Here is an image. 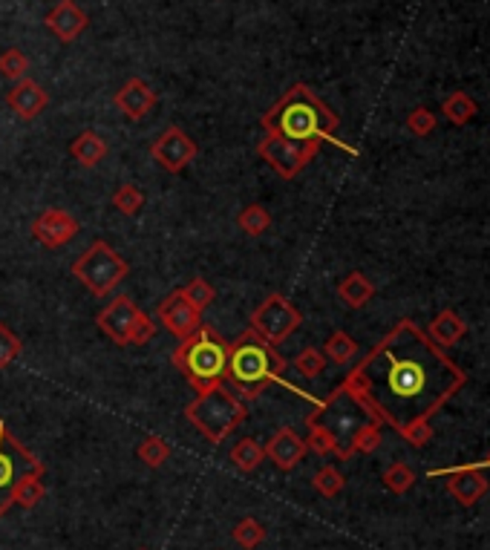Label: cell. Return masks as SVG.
Returning <instances> with one entry per match:
<instances>
[{
	"instance_id": "cell-26",
	"label": "cell",
	"mask_w": 490,
	"mask_h": 550,
	"mask_svg": "<svg viewBox=\"0 0 490 550\" xmlns=\"http://www.w3.org/2000/svg\"><path fill=\"white\" fill-rule=\"evenodd\" d=\"M236 225H240V231L248 233V237H263V233L272 228V213L263 205H245L236 213Z\"/></svg>"
},
{
	"instance_id": "cell-1",
	"label": "cell",
	"mask_w": 490,
	"mask_h": 550,
	"mask_svg": "<svg viewBox=\"0 0 490 550\" xmlns=\"http://www.w3.org/2000/svg\"><path fill=\"white\" fill-rule=\"evenodd\" d=\"M467 372L404 318L343 378V389L372 421L387 423L409 447H427L433 415L465 389Z\"/></svg>"
},
{
	"instance_id": "cell-27",
	"label": "cell",
	"mask_w": 490,
	"mask_h": 550,
	"mask_svg": "<svg viewBox=\"0 0 490 550\" xmlns=\"http://www.w3.org/2000/svg\"><path fill=\"white\" fill-rule=\"evenodd\" d=\"M384 487L389 493L395 496H404L413 490V484H416V473H413V467L404 464V461H392L387 469H384Z\"/></svg>"
},
{
	"instance_id": "cell-16",
	"label": "cell",
	"mask_w": 490,
	"mask_h": 550,
	"mask_svg": "<svg viewBox=\"0 0 490 550\" xmlns=\"http://www.w3.org/2000/svg\"><path fill=\"white\" fill-rule=\"evenodd\" d=\"M139 306L130 300L128 294H119L113 303H110L101 314H99V328L101 332L119 343V346H128V337H130V328H133V320L139 318Z\"/></svg>"
},
{
	"instance_id": "cell-6",
	"label": "cell",
	"mask_w": 490,
	"mask_h": 550,
	"mask_svg": "<svg viewBox=\"0 0 490 550\" xmlns=\"http://www.w3.org/2000/svg\"><path fill=\"white\" fill-rule=\"evenodd\" d=\"M245 415L248 412H245L243 401L236 398L226 384L199 392L197 401L187 403V410H185V418L191 421L205 441H211L214 447L223 444L226 438L245 421Z\"/></svg>"
},
{
	"instance_id": "cell-14",
	"label": "cell",
	"mask_w": 490,
	"mask_h": 550,
	"mask_svg": "<svg viewBox=\"0 0 490 550\" xmlns=\"http://www.w3.org/2000/svg\"><path fill=\"white\" fill-rule=\"evenodd\" d=\"M78 233V219L70 211L61 208H50L43 211L35 223H33V237L35 242H41L43 248H61L67 245Z\"/></svg>"
},
{
	"instance_id": "cell-12",
	"label": "cell",
	"mask_w": 490,
	"mask_h": 550,
	"mask_svg": "<svg viewBox=\"0 0 490 550\" xmlns=\"http://www.w3.org/2000/svg\"><path fill=\"white\" fill-rule=\"evenodd\" d=\"M156 320H159L170 335L185 340L202 326V311L187 300L182 289H177V291H170L159 306H156Z\"/></svg>"
},
{
	"instance_id": "cell-29",
	"label": "cell",
	"mask_w": 490,
	"mask_h": 550,
	"mask_svg": "<svg viewBox=\"0 0 490 550\" xmlns=\"http://www.w3.org/2000/svg\"><path fill=\"white\" fill-rule=\"evenodd\" d=\"M312 484H314V490H318L323 498H335V496H341V490H343L346 479H343V473H341L338 467L326 464V467H321V469H318V473H314Z\"/></svg>"
},
{
	"instance_id": "cell-10",
	"label": "cell",
	"mask_w": 490,
	"mask_h": 550,
	"mask_svg": "<svg viewBox=\"0 0 490 550\" xmlns=\"http://www.w3.org/2000/svg\"><path fill=\"white\" fill-rule=\"evenodd\" d=\"M300 323H303L300 311L283 294H268L265 300L255 308V314H251V328L274 346H280L286 337H292L300 328Z\"/></svg>"
},
{
	"instance_id": "cell-5",
	"label": "cell",
	"mask_w": 490,
	"mask_h": 550,
	"mask_svg": "<svg viewBox=\"0 0 490 550\" xmlns=\"http://www.w3.org/2000/svg\"><path fill=\"white\" fill-rule=\"evenodd\" d=\"M367 421L372 418L363 412V406L343 386H338L329 398L314 401V410L306 415V427H321L323 432H329L331 444H335V455L341 461H350L352 438Z\"/></svg>"
},
{
	"instance_id": "cell-28",
	"label": "cell",
	"mask_w": 490,
	"mask_h": 550,
	"mask_svg": "<svg viewBox=\"0 0 490 550\" xmlns=\"http://www.w3.org/2000/svg\"><path fill=\"white\" fill-rule=\"evenodd\" d=\"M231 536H234V542L240 545V547L255 550L257 545L265 542V527L257 522V518L245 516V518H240V522H236V527L231 530Z\"/></svg>"
},
{
	"instance_id": "cell-33",
	"label": "cell",
	"mask_w": 490,
	"mask_h": 550,
	"mask_svg": "<svg viewBox=\"0 0 490 550\" xmlns=\"http://www.w3.org/2000/svg\"><path fill=\"white\" fill-rule=\"evenodd\" d=\"M292 366L297 369V375H303V378L314 381V378H321V372L326 369V357H323L321 349H303L292 360Z\"/></svg>"
},
{
	"instance_id": "cell-30",
	"label": "cell",
	"mask_w": 490,
	"mask_h": 550,
	"mask_svg": "<svg viewBox=\"0 0 490 550\" xmlns=\"http://www.w3.org/2000/svg\"><path fill=\"white\" fill-rule=\"evenodd\" d=\"M381 427H384V423H378V421H367V423H363V427H360V430L355 432V438H352V455H355V452L370 455V452H375L378 447H381V441H384Z\"/></svg>"
},
{
	"instance_id": "cell-38",
	"label": "cell",
	"mask_w": 490,
	"mask_h": 550,
	"mask_svg": "<svg viewBox=\"0 0 490 550\" xmlns=\"http://www.w3.org/2000/svg\"><path fill=\"white\" fill-rule=\"evenodd\" d=\"M21 355V340L9 326L0 323V369H6L14 357Z\"/></svg>"
},
{
	"instance_id": "cell-20",
	"label": "cell",
	"mask_w": 490,
	"mask_h": 550,
	"mask_svg": "<svg viewBox=\"0 0 490 550\" xmlns=\"http://www.w3.org/2000/svg\"><path fill=\"white\" fill-rule=\"evenodd\" d=\"M467 335V323L462 314H456L453 308H445L436 314V320L430 323V332H427V337H430L438 349H447V346H456L458 340H462Z\"/></svg>"
},
{
	"instance_id": "cell-32",
	"label": "cell",
	"mask_w": 490,
	"mask_h": 550,
	"mask_svg": "<svg viewBox=\"0 0 490 550\" xmlns=\"http://www.w3.org/2000/svg\"><path fill=\"white\" fill-rule=\"evenodd\" d=\"M26 70H29V58L21 50H6L0 55V78H6V81H12V84L24 81Z\"/></svg>"
},
{
	"instance_id": "cell-23",
	"label": "cell",
	"mask_w": 490,
	"mask_h": 550,
	"mask_svg": "<svg viewBox=\"0 0 490 550\" xmlns=\"http://www.w3.org/2000/svg\"><path fill=\"white\" fill-rule=\"evenodd\" d=\"M476 113H479V104L462 90L450 92V96L441 101V116H445L453 128H465V124H470L473 119H476Z\"/></svg>"
},
{
	"instance_id": "cell-18",
	"label": "cell",
	"mask_w": 490,
	"mask_h": 550,
	"mask_svg": "<svg viewBox=\"0 0 490 550\" xmlns=\"http://www.w3.org/2000/svg\"><path fill=\"white\" fill-rule=\"evenodd\" d=\"M46 29H50V33L58 38V41H64V43H72L78 35L84 33L87 29V14L78 9L72 0H61V4L46 14Z\"/></svg>"
},
{
	"instance_id": "cell-21",
	"label": "cell",
	"mask_w": 490,
	"mask_h": 550,
	"mask_svg": "<svg viewBox=\"0 0 490 550\" xmlns=\"http://www.w3.org/2000/svg\"><path fill=\"white\" fill-rule=\"evenodd\" d=\"M70 153H72V159L78 165H84V167H96L107 159V141L96 133V130H84V133H78L72 138V145H70Z\"/></svg>"
},
{
	"instance_id": "cell-22",
	"label": "cell",
	"mask_w": 490,
	"mask_h": 550,
	"mask_svg": "<svg viewBox=\"0 0 490 550\" xmlns=\"http://www.w3.org/2000/svg\"><path fill=\"white\" fill-rule=\"evenodd\" d=\"M338 297L350 308H363L375 297V286H372V280L367 274L352 271V274H346L338 282Z\"/></svg>"
},
{
	"instance_id": "cell-39",
	"label": "cell",
	"mask_w": 490,
	"mask_h": 550,
	"mask_svg": "<svg viewBox=\"0 0 490 550\" xmlns=\"http://www.w3.org/2000/svg\"><path fill=\"white\" fill-rule=\"evenodd\" d=\"M156 337V323L153 318H148L145 311H139V318L133 320V328H130V337H128V346H145Z\"/></svg>"
},
{
	"instance_id": "cell-34",
	"label": "cell",
	"mask_w": 490,
	"mask_h": 550,
	"mask_svg": "<svg viewBox=\"0 0 490 550\" xmlns=\"http://www.w3.org/2000/svg\"><path fill=\"white\" fill-rule=\"evenodd\" d=\"M113 208H119L124 216H136L145 208V194H141L136 185H121L113 194Z\"/></svg>"
},
{
	"instance_id": "cell-13",
	"label": "cell",
	"mask_w": 490,
	"mask_h": 550,
	"mask_svg": "<svg viewBox=\"0 0 490 550\" xmlns=\"http://www.w3.org/2000/svg\"><path fill=\"white\" fill-rule=\"evenodd\" d=\"M436 476H447V493H450L462 507H473V505H476V501L490 490L487 476L482 473V467H476V464L445 469V473H436Z\"/></svg>"
},
{
	"instance_id": "cell-2",
	"label": "cell",
	"mask_w": 490,
	"mask_h": 550,
	"mask_svg": "<svg viewBox=\"0 0 490 550\" xmlns=\"http://www.w3.org/2000/svg\"><path fill=\"white\" fill-rule=\"evenodd\" d=\"M260 124H263V130L272 136L294 138V141H314V145L331 141V145L355 153L352 147L341 145L335 138V130L341 124L338 116L331 113L306 84H294L283 92V99L274 101V107L263 116Z\"/></svg>"
},
{
	"instance_id": "cell-37",
	"label": "cell",
	"mask_w": 490,
	"mask_h": 550,
	"mask_svg": "<svg viewBox=\"0 0 490 550\" xmlns=\"http://www.w3.org/2000/svg\"><path fill=\"white\" fill-rule=\"evenodd\" d=\"M43 476H33V479H26L18 484V490H14V505H21V507H35L38 501L43 498Z\"/></svg>"
},
{
	"instance_id": "cell-11",
	"label": "cell",
	"mask_w": 490,
	"mask_h": 550,
	"mask_svg": "<svg viewBox=\"0 0 490 550\" xmlns=\"http://www.w3.org/2000/svg\"><path fill=\"white\" fill-rule=\"evenodd\" d=\"M197 141L187 136L182 128H168L165 133H159V138L153 141L150 145V156H153V162L159 165L165 173H182L187 165H191L197 159Z\"/></svg>"
},
{
	"instance_id": "cell-3",
	"label": "cell",
	"mask_w": 490,
	"mask_h": 550,
	"mask_svg": "<svg viewBox=\"0 0 490 550\" xmlns=\"http://www.w3.org/2000/svg\"><path fill=\"white\" fill-rule=\"evenodd\" d=\"M286 366H289L286 357L277 352V346L260 337L255 328L248 326L240 337L228 343L226 384L234 389V395L240 392L243 398L255 401L263 395L265 386L283 381Z\"/></svg>"
},
{
	"instance_id": "cell-19",
	"label": "cell",
	"mask_w": 490,
	"mask_h": 550,
	"mask_svg": "<svg viewBox=\"0 0 490 550\" xmlns=\"http://www.w3.org/2000/svg\"><path fill=\"white\" fill-rule=\"evenodd\" d=\"M6 104L24 121H29V119H35L38 113H43V107L50 104V92H46L38 81H33V78H24V81H18L9 90Z\"/></svg>"
},
{
	"instance_id": "cell-15",
	"label": "cell",
	"mask_w": 490,
	"mask_h": 550,
	"mask_svg": "<svg viewBox=\"0 0 490 550\" xmlns=\"http://www.w3.org/2000/svg\"><path fill=\"white\" fill-rule=\"evenodd\" d=\"M265 450V459L272 461L280 473H292V469L303 461V455L309 452L306 447V438L297 435L292 427H283L277 430L272 438H268V444L263 447Z\"/></svg>"
},
{
	"instance_id": "cell-4",
	"label": "cell",
	"mask_w": 490,
	"mask_h": 550,
	"mask_svg": "<svg viewBox=\"0 0 490 550\" xmlns=\"http://www.w3.org/2000/svg\"><path fill=\"white\" fill-rule=\"evenodd\" d=\"M170 360L197 392L223 386L228 369V340L216 328L199 326L191 337L179 340Z\"/></svg>"
},
{
	"instance_id": "cell-7",
	"label": "cell",
	"mask_w": 490,
	"mask_h": 550,
	"mask_svg": "<svg viewBox=\"0 0 490 550\" xmlns=\"http://www.w3.org/2000/svg\"><path fill=\"white\" fill-rule=\"evenodd\" d=\"M43 464L29 452L18 438H14L6 427V421H0V518L9 513V507L14 505V490L18 484L33 479V476H43Z\"/></svg>"
},
{
	"instance_id": "cell-17",
	"label": "cell",
	"mask_w": 490,
	"mask_h": 550,
	"mask_svg": "<svg viewBox=\"0 0 490 550\" xmlns=\"http://www.w3.org/2000/svg\"><path fill=\"white\" fill-rule=\"evenodd\" d=\"M113 104L130 121H139V119H145L150 109L156 107V92H153V87L148 81H141V78H130V81L116 92Z\"/></svg>"
},
{
	"instance_id": "cell-8",
	"label": "cell",
	"mask_w": 490,
	"mask_h": 550,
	"mask_svg": "<svg viewBox=\"0 0 490 550\" xmlns=\"http://www.w3.org/2000/svg\"><path fill=\"white\" fill-rule=\"evenodd\" d=\"M128 274H130V265L104 240H96L72 262V277L82 280L96 297H107Z\"/></svg>"
},
{
	"instance_id": "cell-36",
	"label": "cell",
	"mask_w": 490,
	"mask_h": 550,
	"mask_svg": "<svg viewBox=\"0 0 490 550\" xmlns=\"http://www.w3.org/2000/svg\"><path fill=\"white\" fill-rule=\"evenodd\" d=\"M436 124H438V119H436V113L430 107H416L413 113L407 116V130L413 136H418V138L430 136L436 130Z\"/></svg>"
},
{
	"instance_id": "cell-40",
	"label": "cell",
	"mask_w": 490,
	"mask_h": 550,
	"mask_svg": "<svg viewBox=\"0 0 490 550\" xmlns=\"http://www.w3.org/2000/svg\"><path fill=\"white\" fill-rule=\"evenodd\" d=\"M482 467H490V455H487V459L482 461Z\"/></svg>"
},
{
	"instance_id": "cell-35",
	"label": "cell",
	"mask_w": 490,
	"mask_h": 550,
	"mask_svg": "<svg viewBox=\"0 0 490 550\" xmlns=\"http://www.w3.org/2000/svg\"><path fill=\"white\" fill-rule=\"evenodd\" d=\"M185 291V297H187V300H191L199 311H205V308H208L214 300H216V291H214V286H211V282L208 280H202V277H194L191 282H187V286L182 289Z\"/></svg>"
},
{
	"instance_id": "cell-9",
	"label": "cell",
	"mask_w": 490,
	"mask_h": 550,
	"mask_svg": "<svg viewBox=\"0 0 490 550\" xmlns=\"http://www.w3.org/2000/svg\"><path fill=\"white\" fill-rule=\"evenodd\" d=\"M257 153L280 179H294L297 173L321 153V145H314V141H294V138H283V136L265 133V138L257 145Z\"/></svg>"
},
{
	"instance_id": "cell-24",
	"label": "cell",
	"mask_w": 490,
	"mask_h": 550,
	"mask_svg": "<svg viewBox=\"0 0 490 550\" xmlns=\"http://www.w3.org/2000/svg\"><path fill=\"white\" fill-rule=\"evenodd\" d=\"M231 461L236 469H243V473H255V469L265 461V450L255 441V438H243V441L234 444Z\"/></svg>"
},
{
	"instance_id": "cell-31",
	"label": "cell",
	"mask_w": 490,
	"mask_h": 550,
	"mask_svg": "<svg viewBox=\"0 0 490 550\" xmlns=\"http://www.w3.org/2000/svg\"><path fill=\"white\" fill-rule=\"evenodd\" d=\"M136 455H139V461H145L148 467L156 469V467H162L170 459V444L165 441V438L150 435V438H145V441L139 444Z\"/></svg>"
},
{
	"instance_id": "cell-25",
	"label": "cell",
	"mask_w": 490,
	"mask_h": 550,
	"mask_svg": "<svg viewBox=\"0 0 490 550\" xmlns=\"http://www.w3.org/2000/svg\"><path fill=\"white\" fill-rule=\"evenodd\" d=\"M358 355V343L346 335V332H331L326 346H323V357H329L331 364H338V366H346V364H352Z\"/></svg>"
}]
</instances>
